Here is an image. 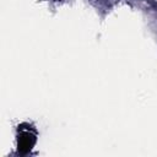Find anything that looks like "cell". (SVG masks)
Segmentation results:
<instances>
[{"label": "cell", "mask_w": 157, "mask_h": 157, "mask_svg": "<svg viewBox=\"0 0 157 157\" xmlns=\"http://www.w3.org/2000/svg\"><path fill=\"white\" fill-rule=\"evenodd\" d=\"M20 128V126H18ZM36 144V134L31 128L18 129V136H17V146L18 151L22 153H27L32 150V147Z\"/></svg>", "instance_id": "cell-1"}]
</instances>
